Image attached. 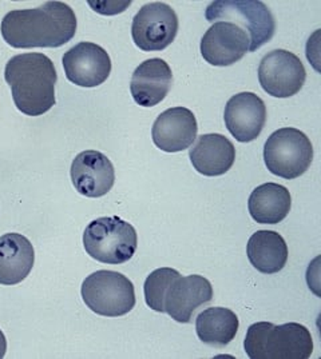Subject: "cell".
Listing matches in <instances>:
<instances>
[{"label": "cell", "instance_id": "cell-10", "mask_svg": "<svg viewBox=\"0 0 321 359\" xmlns=\"http://www.w3.org/2000/svg\"><path fill=\"white\" fill-rule=\"evenodd\" d=\"M66 78L79 87H98L112 72V59L106 50L96 43L81 42L62 57Z\"/></svg>", "mask_w": 321, "mask_h": 359}, {"label": "cell", "instance_id": "cell-9", "mask_svg": "<svg viewBox=\"0 0 321 359\" xmlns=\"http://www.w3.org/2000/svg\"><path fill=\"white\" fill-rule=\"evenodd\" d=\"M307 79L300 57L287 50H273L260 62L258 81L268 95L291 97L299 94Z\"/></svg>", "mask_w": 321, "mask_h": 359}, {"label": "cell", "instance_id": "cell-21", "mask_svg": "<svg viewBox=\"0 0 321 359\" xmlns=\"http://www.w3.org/2000/svg\"><path fill=\"white\" fill-rule=\"evenodd\" d=\"M237 316L225 307H210L198 314L196 332L201 342L213 347L229 345L238 332Z\"/></svg>", "mask_w": 321, "mask_h": 359}, {"label": "cell", "instance_id": "cell-15", "mask_svg": "<svg viewBox=\"0 0 321 359\" xmlns=\"http://www.w3.org/2000/svg\"><path fill=\"white\" fill-rule=\"evenodd\" d=\"M198 133L196 115L185 107L164 111L154 122V144L165 152H180L189 149Z\"/></svg>", "mask_w": 321, "mask_h": 359}, {"label": "cell", "instance_id": "cell-3", "mask_svg": "<svg viewBox=\"0 0 321 359\" xmlns=\"http://www.w3.org/2000/svg\"><path fill=\"white\" fill-rule=\"evenodd\" d=\"M244 348L251 359H308L313 339L307 327L296 322L280 326L257 322L249 326Z\"/></svg>", "mask_w": 321, "mask_h": 359}, {"label": "cell", "instance_id": "cell-8", "mask_svg": "<svg viewBox=\"0 0 321 359\" xmlns=\"http://www.w3.org/2000/svg\"><path fill=\"white\" fill-rule=\"evenodd\" d=\"M178 26V16L169 4L148 3L133 19L131 36L142 51H162L174 42Z\"/></svg>", "mask_w": 321, "mask_h": 359}, {"label": "cell", "instance_id": "cell-5", "mask_svg": "<svg viewBox=\"0 0 321 359\" xmlns=\"http://www.w3.org/2000/svg\"><path fill=\"white\" fill-rule=\"evenodd\" d=\"M205 18L209 23L229 22L242 28L248 36L253 53L269 42L276 31L275 18L266 3L258 0H218L211 1Z\"/></svg>", "mask_w": 321, "mask_h": 359}, {"label": "cell", "instance_id": "cell-18", "mask_svg": "<svg viewBox=\"0 0 321 359\" xmlns=\"http://www.w3.org/2000/svg\"><path fill=\"white\" fill-rule=\"evenodd\" d=\"M35 262V251L25 235L0 236V285L13 286L27 278Z\"/></svg>", "mask_w": 321, "mask_h": 359}, {"label": "cell", "instance_id": "cell-2", "mask_svg": "<svg viewBox=\"0 0 321 359\" xmlns=\"http://www.w3.org/2000/svg\"><path fill=\"white\" fill-rule=\"evenodd\" d=\"M4 79L11 87L16 109L28 116H39L55 106L58 74L48 56L30 53L11 57Z\"/></svg>", "mask_w": 321, "mask_h": 359}, {"label": "cell", "instance_id": "cell-6", "mask_svg": "<svg viewBox=\"0 0 321 359\" xmlns=\"http://www.w3.org/2000/svg\"><path fill=\"white\" fill-rule=\"evenodd\" d=\"M82 298L86 306L103 317H122L136 306V290L127 276L99 270L87 276L82 283Z\"/></svg>", "mask_w": 321, "mask_h": 359}, {"label": "cell", "instance_id": "cell-12", "mask_svg": "<svg viewBox=\"0 0 321 359\" xmlns=\"http://www.w3.org/2000/svg\"><path fill=\"white\" fill-rule=\"evenodd\" d=\"M223 121L236 140L241 143L253 142L266 127V103L253 93H240L228 100Z\"/></svg>", "mask_w": 321, "mask_h": 359}, {"label": "cell", "instance_id": "cell-7", "mask_svg": "<svg viewBox=\"0 0 321 359\" xmlns=\"http://www.w3.org/2000/svg\"><path fill=\"white\" fill-rule=\"evenodd\" d=\"M264 161L273 175L284 180H296L312 165L313 146L303 131L284 127L266 140Z\"/></svg>", "mask_w": 321, "mask_h": 359}, {"label": "cell", "instance_id": "cell-16", "mask_svg": "<svg viewBox=\"0 0 321 359\" xmlns=\"http://www.w3.org/2000/svg\"><path fill=\"white\" fill-rule=\"evenodd\" d=\"M173 72L164 59H148L133 72L130 91L137 104L154 107L159 104L170 91Z\"/></svg>", "mask_w": 321, "mask_h": 359}, {"label": "cell", "instance_id": "cell-20", "mask_svg": "<svg viewBox=\"0 0 321 359\" xmlns=\"http://www.w3.org/2000/svg\"><path fill=\"white\" fill-rule=\"evenodd\" d=\"M251 266L263 274H276L288 262V246L276 231L258 230L251 235L247 246Z\"/></svg>", "mask_w": 321, "mask_h": 359}, {"label": "cell", "instance_id": "cell-22", "mask_svg": "<svg viewBox=\"0 0 321 359\" xmlns=\"http://www.w3.org/2000/svg\"><path fill=\"white\" fill-rule=\"evenodd\" d=\"M181 274L170 267H162L154 270L150 276L146 278L143 285L145 301L146 304L157 313H165L164 299L171 282Z\"/></svg>", "mask_w": 321, "mask_h": 359}, {"label": "cell", "instance_id": "cell-4", "mask_svg": "<svg viewBox=\"0 0 321 359\" xmlns=\"http://www.w3.org/2000/svg\"><path fill=\"white\" fill-rule=\"evenodd\" d=\"M86 252L106 264H122L133 258L138 246L136 229L118 217H105L89 223L84 233Z\"/></svg>", "mask_w": 321, "mask_h": 359}, {"label": "cell", "instance_id": "cell-23", "mask_svg": "<svg viewBox=\"0 0 321 359\" xmlns=\"http://www.w3.org/2000/svg\"><path fill=\"white\" fill-rule=\"evenodd\" d=\"M6 351H7V341H6L4 334L0 330V359L4 358Z\"/></svg>", "mask_w": 321, "mask_h": 359}, {"label": "cell", "instance_id": "cell-14", "mask_svg": "<svg viewBox=\"0 0 321 359\" xmlns=\"http://www.w3.org/2000/svg\"><path fill=\"white\" fill-rule=\"evenodd\" d=\"M213 299V287L205 276H177L165 294L164 307L171 319L190 323L197 309Z\"/></svg>", "mask_w": 321, "mask_h": 359}, {"label": "cell", "instance_id": "cell-1", "mask_svg": "<svg viewBox=\"0 0 321 359\" xmlns=\"http://www.w3.org/2000/svg\"><path fill=\"white\" fill-rule=\"evenodd\" d=\"M77 16L63 1H47L38 8L10 11L1 20V36L14 48H58L77 32Z\"/></svg>", "mask_w": 321, "mask_h": 359}, {"label": "cell", "instance_id": "cell-19", "mask_svg": "<svg viewBox=\"0 0 321 359\" xmlns=\"http://www.w3.org/2000/svg\"><path fill=\"white\" fill-rule=\"evenodd\" d=\"M291 208V193L277 183H264L256 187L248 201L251 218L261 224H277L284 221Z\"/></svg>", "mask_w": 321, "mask_h": 359}, {"label": "cell", "instance_id": "cell-17", "mask_svg": "<svg viewBox=\"0 0 321 359\" xmlns=\"http://www.w3.org/2000/svg\"><path fill=\"white\" fill-rule=\"evenodd\" d=\"M189 158L197 171L205 177L226 174L236 161L235 144L221 134H204L190 149Z\"/></svg>", "mask_w": 321, "mask_h": 359}, {"label": "cell", "instance_id": "cell-13", "mask_svg": "<svg viewBox=\"0 0 321 359\" xmlns=\"http://www.w3.org/2000/svg\"><path fill=\"white\" fill-rule=\"evenodd\" d=\"M71 180L75 190L87 198H100L115 182L112 161L102 152L87 150L75 156L71 165Z\"/></svg>", "mask_w": 321, "mask_h": 359}, {"label": "cell", "instance_id": "cell-11", "mask_svg": "<svg viewBox=\"0 0 321 359\" xmlns=\"http://www.w3.org/2000/svg\"><path fill=\"white\" fill-rule=\"evenodd\" d=\"M248 34L233 23L216 22L201 39V55L217 67L237 63L249 51Z\"/></svg>", "mask_w": 321, "mask_h": 359}]
</instances>
